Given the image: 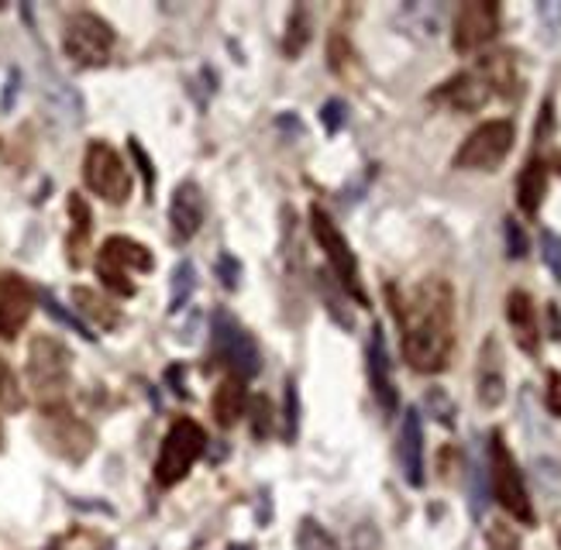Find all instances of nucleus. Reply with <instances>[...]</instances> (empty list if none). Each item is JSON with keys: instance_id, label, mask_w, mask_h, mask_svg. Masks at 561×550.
Segmentation results:
<instances>
[{"instance_id": "nucleus-33", "label": "nucleus", "mask_w": 561, "mask_h": 550, "mask_svg": "<svg viewBox=\"0 0 561 550\" xmlns=\"http://www.w3.org/2000/svg\"><path fill=\"white\" fill-rule=\"evenodd\" d=\"M217 276H220V282H225L228 290H238V282H242V265H238L234 255L220 252L217 255Z\"/></svg>"}, {"instance_id": "nucleus-39", "label": "nucleus", "mask_w": 561, "mask_h": 550, "mask_svg": "<svg viewBox=\"0 0 561 550\" xmlns=\"http://www.w3.org/2000/svg\"><path fill=\"white\" fill-rule=\"evenodd\" d=\"M131 155H135V162H138V169H142V176H145V193H149V200H152V193H155V169H152V162H149V155H145V149L138 145V141L131 138Z\"/></svg>"}, {"instance_id": "nucleus-37", "label": "nucleus", "mask_w": 561, "mask_h": 550, "mask_svg": "<svg viewBox=\"0 0 561 550\" xmlns=\"http://www.w3.org/2000/svg\"><path fill=\"white\" fill-rule=\"evenodd\" d=\"M320 120H324V128L331 135L342 131V125H345V100H328L324 111H320Z\"/></svg>"}, {"instance_id": "nucleus-9", "label": "nucleus", "mask_w": 561, "mask_h": 550, "mask_svg": "<svg viewBox=\"0 0 561 550\" xmlns=\"http://www.w3.org/2000/svg\"><path fill=\"white\" fill-rule=\"evenodd\" d=\"M114 28L104 22L100 14L90 11H79L66 22L63 31V52L73 59L76 66H104L111 52H114Z\"/></svg>"}, {"instance_id": "nucleus-12", "label": "nucleus", "mask_w": 561, "mask_h": 550, "mask_svg": "<svg viewBox=\"0 0 561 550\" xmlns=\"http://www.w3.org/2000/svg\"><path fill=\"white\" fill-rule=\"evenodd\" d=\"M499 31V8L489 0H472L462 4L455 14V52H475L479 46H486L489 38Z\"/></svg>"}, {"instance_id": "nucleus-21", "label": "nucleus", "mask_w": 561, "mask_h": 550, "mask_svg": "<svg viewBox=\"0 0 561 550\" xmlns=\"http://www.w3.org/2000/svg\"><path fill=\"white\" fill-rule=\"evenodd\" d=\"M548 193V166L545 162H527V169L520 172V182H517V200H520V210L524 214H537L540 210V200Z\"/></svg>"}, {"instance_id": "nucleus-20", "label": "nucleus", "mask_w": 561, "mask_h": 550, "mask_svg": "<svg viewBox=\"0 0 561 550\" xmlns=\"http://www.w3.org/2000/svg\"><path fill=\"white\" fill-rule=\"evenodd\" d=\"M73 303H76V310L90 320V328L114 331L117 323H122V310H117L114 303H107L100 293L87 290V286H76V290H73Z\"/></svg>"}, {"instance_id": "nucleus-4", "label": "nucleus", "mask_w": 561, "mask_h": 550, "mask_svg": "<svg viewBox=\"0 0 561 550\" xmlns=\"http://www.w3.org/2000/svg\"><path fill=\"white\" fill-rule=\"evenodd\" d=\"M211 355L217 364H228L234 379H255L263 369V355H258L255 337L238 323L228 310H214L211 320Z\"/></svg>"}, {"instance_id": "nucleus-6", "label": "nucleus", "mask_w": 561, "mask_h": 550, "mask_svg": "<svg viewBox=\"0 0 561 550\" xmlns=\"http://www.w3.org/2000/svg\"><path fill=\"white\" fill-rule=\"evenodd\" d=\"M152 265H155V258L145 244H138L125 234H114L104 241V248L97 255V276L111 293L135 296L131 272H152Z\"/></svg>"}, {"instance_id": "nucleus-29", "label": "nucleus", "mask_w": 561, "mask_h": 550, "mask_svg": "<svg viewBox=\"0 0 561 550\" xmlns=\"http://www.w3.org/2000/svg\"><path fill=\"white\" fill-rule=\"evenodd\" d=\"M286 406H283V437L286 440H296L299 434V389H296V382L286 379Z\"/></svg>"}, {"instance_id": "nucleus-8", "label": "nucleus", "mask_w": 561, "mask_h": 550, "mask_svg": "<svg viewBox=\"0 0 561 550\" xmlns=\"http://www.w3.org/2000/svg\"><path fill=\"white\" fill-rule=\"evenodd\" d=\"M310 231H314V238L320 244V252L328 255L331 269H334L337 282L345 286V293H352L358 303H362V307H369V296L362 290V276H358V258L352 252V244L345 241L342 231H337V223L328 217V210L320 207V203H314V207H310Z\"/></svg>"}, {"instance_id": "nucleus-28", "label": "nucleus", "mask_w": 561, "mask_h": 550, "mask_svg": "<svg viewBox=\"0 0 561 550\" xmlns=\"http://www.w3.org/2000/svg\"><path fill=\"white\" fill-rule=\"evenodd\" d=\"M0 406H4L8 413L25 410V393L17 389V375L11 372V364L4 358H0Z\"/></svg>"}, {"instance_id": "nucleus-13", "label": "nucleus", "mask_w": 561, "mask_h": 550, "mask_svg": "<svg viewBox=\"0 0 561 550\" xmlns=\"http://www.w3.org/2000/svg\"><path fill=\"white\" fill-rule=\"evenodd\" d=\"M35 310V290L25 276L0 272V337H14Z\"/></svg>"}, {"instance_id": "nucleus-14", "label": "nucleus", "mask_w": 561, "mask_h": 550, "mask_svg": "<svg viewBox=\"0 0 561 550\" xmlns=\"http://www.w3.org/2000/svg\"><path fill=\"white\" fill-rule=\"evenodd\" d=\"M207 220V196L204 190L196 187L193 179L179 182L176 193H173V203H169V223H173V238L183 244L190 238H196V231L204 228Z\"/></svg>"}, {"instance_id": "nucleus-18", "label": "nucleus", "mask_w": 561, "mask_h": 550, "mask_svg": "<svg viewBox=\"0 0 561 550\" xmlns=\"http://www.w3.org/2000/svg\"><path fill=\"white\" fill-rule=\"evenodd\" d=\"M507 320H510V328L517 334L520 348L534 355L537 344H540V337H537V314H534V303H531V296L524 290H513L507 296Z\"/></svg>"}, {"instance_id": "nucleus-22", "label": "nucleus", "mask_w": 561, "mask_h": 550, "mask_svg": "<svg viewBox=\"0 0 561 550\" xmlns=\"http://www.w3.org/2000/svg\"><path fill=\"white\" fill-rule=\"evenodd\" d=\"M69 217H73V234H69V261L84 265V248L90 241V231H93V214L87 207V200L79 193H69Z\"/></svg>"}, {"instance_id": "nucleus-40", "label": "nucleus", "mask_w": 561, "mask_h": 550, "mask_svg": "<svg viewBox=\"0 0 561 550\" xmlns=\"http://www.w3.org/2000/svg\"><path fill=\"white\" fill-rule=\"evenodd\" d=\"M545 399H548V410L554 417H561V372H551L548 375V393H545Z\"/></svg>"}, {"instance_id": "nucleus-2", "label": "nucleus", "mask_w": 561, "mask_h": 550, "mask_svg": "<svg viewBox=\"0 0 561 550\" xmlns=\"http://www.w3.org/2000/svg\"><path fill=\"white\" fill-rule=\"evenodd\" d=\"M69 369H73V355L63 341H55L49 334H38L28 348V382L38 393V399L46 402V410H55L63 402L69 389Z\"/></svg>"}, {"instance_id": "nucleus-25", "label": "nucleus", "mask_w": 561, "mask_h": 550, "mask_svg": "<svg viewBox=\"0 0 561 550\" xmlns=\"http://www.w3.org/2000/svg\"><path fill=\"white\" fill-rule=\"evenodd\" d=\"M49 107L55 111V117H66L73 128L79 125V120H84V104H79L76 90H69L66 84H52L49 87Z\"/></svg>"}, {"instance_id": "nucleus-19", "label": "nucleus", "mask_w": 561, "mask_h": 550, "mask_svg": "<svg viewBox=\"0 0 561 550\" xmlns=\"http://www.w3.org/2000/svg\"><path fill=\"white\" fill-rule=\"evenodd\" d=\"M245 406H248V389L242 379H225L217 385L214 393V417L220 426H234L238 417H245Z\"/></svg>"}, {"instance_id": "nucleus-10", "label": "nucleus", "mask_w": 561, "mask_h": 550, "mask_svg": "<svg viewBox=\"0 0 561 550\" xmlns=\"http://www.w3.org/2000/svg\"><path fill=\"white\" fill-rule=\"evenodd\" d=\"M84 182L107 203H125L131 196V172L107 141H90L87 145Z\"/></svg>"}, {"instance_id": "nucleus-36", "label": "nucleus", "mask_w": 561, "mask_h": 550, "mask_svg": "<svg viewBox=\"0 0 561 550\" xmlns=\"http://www.w3.org/2000/svg\"><path fill=\"white\" fill-rule=\"evenodd\" d=\"M486 540H489V547H493V550H520L517 534H513V529H507L503 523H493V526H489V534H486Z\"/></svg>"}, {"instance_id": "nucleus-27", "label": "nucleus", "mask_w": 561, "mask_h": 550, "mask_svg": "<svg viewBox=\"0 0 561 550\" xmlns=\"http://www.w3.org/2000/svg\"><path fill=\"white\" fill-rule=\"evenodd\" d=\"M310 42V17L304 8H296L293 17H290V31H286V42H283V52L293 59L304 52V46Z\"/></svg>"}, {"instance_id": "nucleus-15", "label": "nucleus", "mask_w": 561, "mask_h": 550, "mask_svg": "<svg viewBox=\"0 0 561 550\" xmlns=\"http://www.w3.org/2000/svg\"><path fill=\"white\" fill-rule=\"evenodd\" d=\"M399 464H404V478L413 488L424 485V423H420L417 410H407L404 426H399Z\"/></svg>"}, {"instance_id": "nucleus-24", "label": "nucleus", "mask_w": 561, "mask_h": 550, "mask_svg": "<svg viewBox=\"0 0 561 550\" xmlns=\"http://www.w3.org/2000/svg\"><path fill=\"white\" fill-rule=\"evenodd\" d=\"M196 290V265L190 258H183L173 269V293H169V314H179L187 307V299Z\"/></svg>"}, {"instance_id": "nucleus-42", "label": "nucleus", "mask_w": 561, "mask_h": 550, "mask_svg": "<svg viewBox=\"0 0 561 550\" xmlns=\"http://www.w3.org/2000/svg\"><path fill=\"white\" fill-rule=\"evenodd\" d=\"M228 550H255V547H252V543H231Z\"/></svg>"}, {"instance_id": "nucleus-5", "label": "nucleus", "mask_w": 561, "mask_h": 550, "mask_svg": "<svg viewBox=\"0 0 561 550\" xmlns=\"http://www.w3.org/2000/svg\"><path fill=\"white\" fill-rule=\"evenodd\" d=\"M489 482H493V496L496 502L507 509V513L520 523H534V506L527 496V485H524V472L520 464L513 461L510 447L503 440V434H493L489 437Z\"/></svg>"}, {"instance_id": "nucleus-41", "label": "nucleus", "mask_w": 561, "mask_h": 550, "mask_svg": "<svg viewBox=\"0 0 561 550\" xmlns=\"http://www.w3.org/2000/svg\"><path fill=\"white\" fill-rule=\"evenodd\" d=\"M537 14H540V22H545L548 28H558L561 25V4H540Z\"/></svg>"}, {"instance_id": "nucleus-1", "label": "nucleus", "mask_w": 561, "mask_h": 550, "mask_svg": "<svg viewBox=\"0 0 561 550\" xmlns=\"http://www.w3.org/2000/svg\"><path fill=\"white\" fill-rule=\"evenodd\" d=\"M393 296V293H390ZM393 310L404 331V358L413 372H441L455 344V299L445 279H424L407 299L393 296Z\"/></svg>"}, {"instance_id": "nucleus-30", "label": "nucleus", "mask_w": 561, "mask_h": 550, "mask_svg": "<svg viewBox=\"0 0 561 550\" xmlns=\"http://www.w3.org/2000/svg\"><path fill=\"white\" fill-rule=\"evenodd\" d=\"M540 258H545L554 282H561V238L554 231H540Z\"/></svg>"}, {"instance_id": "nucleus-35", "label": "nucleus", "mask_w": 561, "mask_h": 550, "mask_svg": "<svg viewBox=\"0 0 561 550\" xmlns=\"http://www.w3.org/2000/svg\"><path fill=\"white\" fill-rule=\"evenodd\" d=\"M428 406H431V413L445 423V426H455V406H451V399L441 393V389H431L428 393Z\"/></svg>"}, {"instance_id": "nucleus-16", "label": "nucleus", "mask_w": 561, "mask_h": 550, "mask_svg": "<svg viewBox=\"0 0 561 550\" xmlns=\"http://www.w3.org/2000/svg\"><path fill=\"white\" fill-rule=\"evenodd\" d=\"M369 385L372 396L379 399L386 413H396V385H393V372H390V355H386V337L383 328H372L369 337Z\"/></svg>"}, {"instance_id": "nucleus-23", "label": "nucleus", "mask_w": 561, "mask_h": 550, "mask_svg": "<svg viewBox=\"0 0 561 550\" xmlns=\"http://www.w3.org/2000/svg\"><path fill=\"white\" fill-rule=\"evenodd\" d=\"M499 351H496V341H489L483 348V375H479V402L493 410V406L503 402V372H499Z\"/></svg>"}, {"instance_id": "nucleus-11", "label": "nucleus", "mask_w": 561, "mask_h": 550, "mask_svg": "<svg viewBox=\"0 0 561 550\" xmlns=\"http://www.w3.org/2000/svg\"><path fill=\"white\" fill-rule=\"evenodd\" d=\"M42 437H46V444L52 447V451L63 455L66 461H84L93 451V431H90V426L84 420H76L73 413L59 410V406L46 413Z\"/></svg>"}, {"instance_id": "nucleus-38", "label": "nucleus", "mask_w": 561, "mask_h": 550, "mask_svg": "<svg viewBox=\"0 0 561 550\" xmlns=\"http://www.w3.org/2000/svg\"><path fill=\"white\" fill-rule=\"evenodd\" d=\"M483 464H472V513L483 516V506H486V482H483Z\"/></svg>"}, {"instance_id": "nucleus-34", "label": "nucleus", "mask_w": 561, "mask_h": 550, "mask_svg": "<svg viewBox=\"0 0 561 550\" xmlns=\"http://www.w3.org/2000/svg\"><path fill=\"white\" fill-rule=\"evenodd\" d=\"M507 255L510 258H524L527 255V234H524V228H520L513 217H507Z\"/></svg>"}, {"instance_id": "nucleus-17", "label": "nucleus", "mask_w": 561, "mask_h": 550, "mask_svg": "<svg viewBox=\"0 0 561 550\" xmlns=\"http://www.w3.org/2000/svg\"><path fill=\"white\" fill-rule=\"evenodd\" d=\"M437 97L448 100V104L458 111H479L493 97V84H489L486 69L483 73H462V76H455Z\"/></svg>"}, {"instance_id": "nucleus-7", "label": "nucleus", "mask_w": 561, "mask_h": 550, "mask_svg": "<svg viewBox=\"0 0 561 550\" xmlns=\"http://www.w3.org/2000/svg\"><path fill=\"white\" fill-rule=\"evenodd\" d=\"M517 141L513 120H486L479 125L466 141L462 149L455 152V169H469V172H493L496 166H503L510 149Z\"/></svg>"}, {"instance_id": "nucleus-26", "label": "nucleus", "mask_w": 561, "mask_h": 550, "mask_svg": "<svg viewBox=\"0 0 561 550\" xmlns=\"http://www.w3.org/2000/svg\"><path fill=\"white\" fill-rule=\"evenodd\" d=\"M296 550H342V547H337V540L328 534L324 526L307 516L296 526Z\"/></svg>"}, {"instance_id": "nucleus-32", "label": "nucleus", "mask_w": 561, "mask_h": 550, "mask_svg": "<svg viewBox=\"0 0 561 550\" xmlns=\"http://www.w3.org/2000/svg\"><path fill=\"white\" fill-rule=\"evenodd\" d=\"M252 434L263 440L266 434H269V426H272V406H269V399L266 396H258L255 402H252Z\"/></svg>"}, {"instance_id": "nucleus-31", "label": "nucleus", "mask_w": 561, "mask_h": 550, "mask_svg": "<svg viewBox=\"0 0 561 550\" xmlns=\"http://www.w3.org/2000/svg\"><path fill=\"white\" fill-rule=\"evenodd\" d=\"M42 303H46V310L59 320V323H66V328L69 331H76L79 337H87V341H93L97 334H90V323H84V320H79V317H73V314H66L63 307H59V303H55V296L52 293H42Z\"/></svg>"}, {"instance_id": "nucleus-43", "label": "nucleus", "mask_w": 561, "mask_h": 550, "mask_svg": "<svg viewBox=\"0 0 561 550\" xmlns=\"http://www.w3.org/2000/svg\"><path fill=\"white\" fill-rule=\"evenodd\" d=\"M0 447H4V426H0Z\"/></svg>"}, {"instance_id": "nucleus-3", "label": "nucleus", "mask_w": 561, "mask_h": 550, "mask_svg": "<svg viewBox=\"0 0 561 550\" xmlns=\"http://www.w3.org/2000/svg\"><path fill=\"white\" fill-rule=\"evenodd\" d=\"M207 447V434L204 426H200L196 420L183 417L176 420L169 426V434L163 437V447H158V458H155V482L163 488H173L183 482L193 464L200 461V455H204Z\"/></svg>"}]
</instances>
